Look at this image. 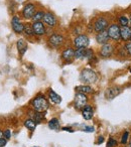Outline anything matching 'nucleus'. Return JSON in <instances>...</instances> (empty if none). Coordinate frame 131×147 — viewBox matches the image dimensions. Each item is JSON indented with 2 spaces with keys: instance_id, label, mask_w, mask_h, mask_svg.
Segmentation results:
<instances>
[{
  "instance_id": "423d86ee",
  "label": "nucleus",
  "mask_w": 131,
  "mask_h": 147,
  "mask_svg": "<svg viewBox=\"0 0 131 147\" xmlns=\"http://www.w3.org/2000/svg\"><path fill=\"white\" fill-rule=\"evenodd\" d=\"M94 30L95 32H101L103 30H106L107 26H108V21H107L106 18L104 17H98V18L95 20L94 22Z\"/></svg>"
},
{
  "instance_id": "473e14b6",
  "label": "nucleus",
  "mask_w": 131,
  "mask_h": 147,
  "mask_svg": "<svg viewBox=\"0 0 131 147\" xmlns=\"http://www.w3.org/2000/svg\"><path fill=\"white\" fill-rule=\"evenodd\" d=\"M125 49H126V53L128 55H131V41L128 42L126 45H125Z\"/></svg>"
},
{
  "instance_id": "dca6fc26",
  "label": "nucleus",
  "mask_w": 131,
  "mask_h": 147,
  "mask_svg": "<svg viewBox=\"0 0 131 147\" xmlns=\"http://www.w3.org/2000/svg\"><path fill=\"white\" fill-rule=\"evenodd\" d=\"M16 47H17V51H18V53L20 55V57H23L24 53H26V51H27V42L23 38H19L16 42Z\"/></svg>"
},
{
  "instance_id": "c756f323",
  "label": "nucleus",
  "mask_w": 131,
  "mask_h": 147,
  "mask_svg": "<svg viewBox=\"0 0 131 147\" xmlns=\"http://www.w3.org/2000/svg\"><path fill=\"white\" fill-rule=\"evenodd\" d=\"M116 145H117V141L111 137V138L109 139L108 143H107V146L106 147H114V146H116Z\"/></svg>"
},
{
  "instance_id": "72a5a7b5",
  "label": "nucleus",
  "mask_w": 131,
  "mask_h": 147,
  "mask_svg": "<svg viewBox=\"0 0 131 147\" xmlns=\"http://www.w3.org/2000/svg\"><path fill=\"white\" fill-rule=\"evenodd\" d=\"M6 143H7V139H5V138L0 139V147L5 146V145H6Z\"/></svg>"
},
{
  "instance_id": "6ab92c4d",
  "label": "nucleus",
  "mask_w": 131,
  "mask_h": 147,
  "mask_svg": "<svg viewBox=\"0 0 131 147\" xmlns=\"http://www.w3.org/2000/svg\"><path fill=\"white\" fill-rule=\"evenodd\" d=\"M49 99H51V101L53 103H55V104H59V103L61 102V96H59V95H57V93L55 92V91L49 90Z\"/></svg>"
},
{
  "instance_id": "4c0bfd02",
  "label": "nucleus",
  "mask_w": 131,
  "mask_h": 147,
  "mask_svg": "<svg viewBox=\"0 0 131 147\" xmlns=\"http://www.w3.org/2000/svg\"><path fill=\"white\" fill-rule=\"evenodd\" d=\"M2 136H3V132L0 130V139H2Z\"/></svg>"
},
{
  "instance_id": "bb28decb",
  "label": "nucleus",
  "mask_w": 131,
  "mask_h": 147,
  "mask_svg": "<svg viewBox=\"0 0 131 147\" xmlns=\"http://www.w3.org/2000/svg\"><path fill=\"white\" fill-rule=\"evenodd\" d=\"M118 21H119V24H120L121 26H128V24H129V19L127 18L126 16H124V15L119 16Z\"/></svg>"
},
{
  "instance_id": "f257e3e1",
  "label": "nucleus",
  "mask_w": 131,
  "mask_h": 147,
  "mask_svg": "<svg viewBox=\"0 0 131 147\" xmlns=\"http://www.w3.org/2000/svg\"><path fill=\"white\" fill-rule=\"evenodd\" d=\"M31 106L36 112H45L49 109V102L43 96H37L31 101Z\"/></svg>"
},
{
  "instance_id": "393cba45",
  "label": "nucleus",
  "mask_w": 131,
  "mask_h": 147,
  "mask_svg": "<svg viewBox=\"0 0 131 147\" xmlns=\"http://www.w3.org/2000/svg\"><path fill=\"white\" fill-rule=\"evenodd\" d=\"M86 49H77L75 51V59H80L85 57V55H86Z\"/></svg>"
},
{
  "instance_id": "cd10ccee",
  "label": "nucleus",
  "mask_w": 131,
  "mask_h": 147,
  "mask_svg": "<svg viewBox=\"0 0 131 147\" xmlns=\"http://www.w3.org/2000/svg\"><path fill=\"white\" fill-rule=\"evenodd\" d=\"M85 57H86V59H88L89 61L94 57V53H93L92 49H86V55H85Z\"/></svg>"
},
{
  "instance_id": "2f4dec72",
  "label": "nucleus",
  "mask_w": 131,
  "mask_h": 147,
  "mask_svg": "<svg viewBox=\"0 0 131 147\" xmlns=\"http://www.w3.org/2000/svg\"><path fill=\"white\" fill-rule=\"evenodd\" d=\"M82 130H83V131H85V132L90 133V132H94L95 128H94V127H92V126H84V127L82 128Z\"/></svg>"
},
{
  "instance_id": "7ed1b4c3",
  "label": "nucleus",
  "mask_w": 131,
  "mask_h": 147,
  "mask_svg": "<svg viewBox=\"0 0 131 147\" xmlns=\"http://www.w3.org/2000/svg\"><path fill=\"white\" fill-rule=\"evenodd\" d=\"M74 45L77 49H86L90 45V39L86 34H80L74 39Z\"/></svg>"
},
{
  "instance_id": "a211bd4d",
  "label": "nucleus",
  "mask_w": 131,
  "mask_h": 147,
  "mask_svg": "<svg viewBox=\"0 0 131 147\" xmlns=\"http://www.w3.org/2000/svg\"><path fill=\"white\" fill-rule=\"evenodd\" d=\"M82 116L83 118L85 119V120H90V119L93 118V109L91 106H88V105H86V106L83 108L82 110Z\"/></svg>"
},
{
  "instance_id": "9b49d317",
  "label": "nucleus",
  "mask_w": 131,
  "mask_h": 147,
  "mask_svg": "<svg viewBox=\"0 0 131 147\" xmlns=\"http://www.w3.org/2000/svg\"><path fill=\"white\" fill-rule=\"evenodd\" d=\"M121 92H122V89H121L120 87H112V88H109L106 90V92H105V97H106V99H108V100H112L115 97L120 95Z\"/></svg>"
},
{
  "instance_id": "a19ab883",
  "label": "nucleus",
  "mask_w": 131,
  "mask_h": 147,
  "mask_svg": "<svg viewBox=\"0 0 131 147\" xmlns=\"http://www.w3.org/2000/svg\"><path fill=\"white\" fill-rule=\"evenodd\" d=\"M130 41H131V38H130Z\"/></svg>"
},
{
  "instance_id": "e433bc0d",
  "label": "nucleus",
  "mask_w": 131,
  "mask_h": 147,
  "mask_svg": "<svg viewBox=\"0 0 131 147\" xmlns=\"http://www.w3.org/2000/svg\"><path fill=\"white\" fill-rule=\"evenodd\" d=\"M128 19H129V24L128 25H129V27L131 28V13H130V15H129V18Z\"/></svg>"
},
{
  "instance_id": "f8f14e48",
  "label": "nucleus",
  "mask_w": 131,
  "mask_h": 147,
  "mask_svg": "<svg viewBox=\"0 0 131 147\" xmlns=\"http://www.w3.org/2000/svg\"><path fill=\"white\" fill-rule=\"evenodd\" d=\"M95 39H96V41L99 43V45H106V43H108L109 39H110V37H109L108 35V31L106 30H103L101 31V32H98L96 34V36H95Z\"/></svg>"
},
{
  "instance_id": "b1692460",
  "label": "nucleus",
  "mask_w": 131,
  "mask_h": 147,
  "mask_svg": "<svg viewBox=\"0 0 131 147\" xmlns=\"http://www.w3.org/2000/svg\"><path fill=\"white\" fill-rule=\"evenodd\" d=\"M49 127L51 130H57L59 127V121L57 118H53L51 120L49 121Z\"/></svg>"
},
{
  "instance_id": "7c9ffc66",
  "label": "nucleus",
  "mask_w": 131,
  "mask_h": 147,
  "mask_svg": "<svg viewBox=\"0 0 131 147\" xmlns=\"http://www.w3.org/2000/svg\"><path fill=\"white\" fill-rule=\"evenodd\" d=\"M3 136H4L5 139H7V140H9V139L11 138V131L9 130V129H6V130L3 132Z\"/></svg>"
},
{
  "instance_id": "a878e982",
  "label": "nucleus",
  "mask_w": 131,
  "mask_h": 147,
  "mask_svg": "<svg viewBox=\"0 0 131 147\" xmlns=\"http://www.w3.org/2000/svg\"><path fill=\"white\" fill-rule=\"evenodd\" d=\"M43 16H45V12H43V11H37V12H35V14L33 15V17L31 19H32L33 22H38V21L43 20Z\"/></svg>"
},
{
  "instance_id": "58836bf2",
  "label": "nucleus",
  "mask_w": 131,
  "mask_h": 147,
  "mask_svg": "<svg viewBox=\"0 0 131 147\" xmlns=\"http://www.w3.org/2000/svg\"><path fill=\"white\" fill-rule=\"evenodd\" d=\"M128 147H131V139L129 140V144H128Z\"/></svg>"
},
{
  "instance_id": "2eb2a0df",
  "label": "nucleus",
  "mask_w": 131,
  "mask_h": 147,
  "mask_svg": "<svg viewBox=\"0 0 131 147\" xmlns=\"http://www.w3.org/2000/svg\"><path fill=\"white\" fill-rule=\"evenodd\" d=\"M43 21L49 25V27H55L57 25V19H55V15L51 12H45V16H43Z\"/></svg>"
},
{
  "instance_id": "5701e85b",
  "label": "nucleus",
  "mask_w": 131,
  "mask_h": 147,
  "mask_svg": "<svg viewBox=\"0 0 131 147\" xmlns=\"http://www.w3.org/2000/svg\"><path fill=\"white\" fill-rule=\"evenodd\" d=\"M24 126L26 127L28 130L34 131L35 128H36V123H35L32 119H27V120L24 121Z\"/></svg>"
},
{
  "instance_id": "aec40b11",
  "label": "nucleus",
  "mask_w": 131,
  "mask_h": 147,
  "mask_svg": "<svg viewBox=\"0 0 131 147\" xmlns=\"http://www.w3.org/2000/svg\"><path fill=\"white\" fill-rule=\"evenodd\" d=\"M23 34L26 37H31L34 35V32H33L32 29V25L30 23H26L24 24V29H23Z\"/></svg>"
},
{
  "instance_id": "6e6552de",
  "label": "nucleus",
  "mask_w": 131,
  "mask_h": 147,
  "mask_svg": "<svg viewBox=\"0 0 131 147\" xmlns=\"http://www.w3.org/2000/svg\"><path fill=\"white\" fill-rule=\"evenodd\" d=\"M11 27H12L13 31L16 33H23V29H24V24L20 21L18 16H13L11 19Z\"/></svg>"
},
{
  "instance_id": "4be33fe9",
  "label": "nucleus",
  "mask_w": 131,
  "mask_h": 147,
  "mask_svg": "<svg viewBox=\"0 0 131 147\" xmlns=\"http://www.w3.org/2000/svg\"><path fill=\"white\" fill-rule=\"evenodd\" d=\"M76 91L78 93H83V94H89L93 92V89L90 86H78L76 87Z\"/></svg>"
},
{
  "instance_id": "c9c22d12",
  "label": "nucleus",
  "mask_w": 131,
  "mask_h": 147,
  "mask_svg": "<svg viewBox=\"0 0 131 147\" xmlns=\"http://www.w3.org/2000/svg\"><path fill=\"white\" fill-rule=\"evenodd\" d=\"M63 130H65V131H70V132H72V129L70 128V127H63Z\"/></svg>"
},
{
  "instance_id": "f704fd0d",
  "label": "nucleus",
  "mask_w": 131,
  "mask_h": 147,
  "mask_svg": "<svg viewBox=\"0 0 131 147\" xmlns=\"http://www.w3.org/2000/svg\"><path fill=\"white\" fill-rule=\"evenodd\" d=\"M99 138H100V139H99V140H98V142H97V143H98V144H101V143H103V141H104V138H103L102 136H101V137H99Z\"/></svg>"
},
{
  "instance_id": "39448f33",
  "label": "nucleus",
  "mask_w": 131,
  "mask_h": 147,
  "mask_svg": "<svg viewBox=\"0 0 131 147\" xmlns=\"http://www.w3.org/2000/svg\"><path fill=\"white\" fill-rule=\"evenodd\" d=\"M88 102V98H87L86 94H83V93H77L76 96H75V108L77 110H81L84 108L87 105Z\"/></svg>"
},
{
  "instance_id": "9d476101",
  "label": "nucleus",
  "mask_w": 131,
  "mask_h": 147,
  "mask_svg": "<svg viewBox=\"0 0 131 147\" xmlns=\"http://www.w3.org/2000/svg\"><path fill=\"white\" fill-rule=\"evenodd\" d=\"M32 29L33 32H34V35H37V36H41V35L45 34V25L43 23V21H38V22H33L32 24Z\"/></svg>"
},
{
  "instance_id": "ddd939ff",
  "label": "nucleus",
  "mask_w": 131,
  "mask_h": 147,
  "mask_svg": "<svg viewBox=\"0 0 131 147\" xmlns=\"http://www.w3.org/2000/svg\"><path fill=\"white\" fill-rule=\"evenodd\" d=\"M113 51H114V47H113L112 45H110V43L108 42V43H106V45H102L101 51H100V55L102 57H111Z\"/></svg>"
},
{
  "instance_id": "20e7f679",
  "label": "nucleus",
  "mask_w": 131,
  "mask_h": 147,
  "mask_svg": "<svg viewBox=\"0 0 131 147\" xmlns=\"http://www.w3.org/2000/svg\"><path fill=\"white\" fill-rule=\"evenodd\" d=\"M107 31H108V35L111 39L113 40H116L118 41L119 39L121 38V35H120V26L115 23H112L108 26L107 28Z\"/></svg>"
},
{
  "instance_id": "f3484780",
  "label": "nucleus",
  "mask_w": 131,
  "mask_h": 147,
  "mask_svg": "<svg viewBox=\"0 0 131 147\" xmlns=\"http://www.w3.org/2000/svg\"><path fill=\"white\" fill-rule=\"evenodd\" d=\"M120 35L124 41H128L131 38V28L129 26H120Z\"/></svg>"
},
{
  "instance_id": "f03ea898",
  "label": "nucleus",
  "mask_w": 131,
  "mask_h": 147,
  "mask_svg": "<svg viewBox=\"0 0 131 147\" xmlns=\"http://www.w3.org/2000/svg\"><path fill=\"white\" fill-rule=\"evenodd\" d=\"M80 79L85 84H92L97 80V75L93 69H84L81 71Z\"/></svg>"
},
{
  "instance_id": "c85d7f7f",
  "label": "nucleus",
  "mask_w": 131,
  "mask_h": 147,
  "mask_svg": "<svg viewBox=\"0 0 131 147\" xmlns=\"http://www.w3.org/2000/svg\"><path fill=\"white\" fill-rule=\"evenodd\" d=\"M128 137H129L128 131H125L122 135V138H121V143H122V144H126L127 140H128Z\"/></svg>"
},
{
  "instance_id": "ea45409f",
  "label": "nucleus",
  "mask_w": 131,
  "mask_h": 147,
  "mask_svg": "<svg viewBox=\"0 0 131 147\" xmlns=\"http://www.w3.org/2000/svg\"><path fill=\"white\" fill-rule=\"evenodd\" d=\"M129 71H130V73H131V67H130V69H129Z\"/></svg>"
},
{
  "instance_id": "1a4fd4ad",
  "label": "nucleus",
  "mask_w": 131,
  "mask_h": 147,
  "mask_svg": "<svg viewBox=\"0 0 131 147\" xmlns=\"http://www.w3.org/2000/svg\"><path fill=\"white\" fill-rule=\"evenodd\" d=\"M49 43L53 47H61L63 43V37L61 34L59 33H55V34H51L49 37Z\"/></svg>"
},
{
  "instance_id": "0eeeda50",
  "label": "nucleus",
  "mask_w": 131,
  "mask_h": 147,
  "mask_svg": "<svg viewBox=\"0 0 131 147\" xmlns=\"http://www.w3.org/2000/svg\"><path fill=\"white\" fill-rule=\"evenodd\" d=\"M35 14V6L32 3H27L22 9V16L25 19H31Z\"/></svg>"
},
{
  "instance_id": "4468645a",
  "label": "nucleus",
  "mask_w": 131,
  "mask_h": 147,
  "mask_svg": "<svg viewBox=\"0 0 131 147\" xmlns=\"http://www.w3.org/2000/svg\"><path fill=\"white\" fill-rule=\"evenodd\" d=\"M61 57L65 59L67 63H71L75 59V51L72 47H68L61 53Z\"/></svg>"
},
{
  "instance_id": "412c9836",
  "label": "nucleus",
  "mask_w": 131,
  "mask_h": 147,
  "mask_svg": "<svg viewBox=\"0 0 131 147\" xmlns=\"http://www.w3.org/2000/svg\"><path fill=\"white\" fill-rule=\"evenodd\" d=\"M29 116H30V119H32L33 121H34L35 123H41L43 122V120L45 119V117H43V114H41V112H35V113H30L29 114Z\"/></svg>"
}]
</instances>
